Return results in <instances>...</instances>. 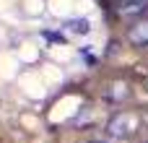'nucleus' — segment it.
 Masks as SVG:
<instances>
[{
  "label": "nucleus",
  "instance_id": "2",
  "mask_svg": "<svg viewBox=\"0 0 148 143\" xmlns=\"http://www.w3.org/2000/svg\"><path fill=\"white\" fill-rule=\"evenodd\" d=\"M127 39H130L133 47H148V18L146 21H138V23L130 29Z\"/></svg>",
  "mask_w": 148,
  "mask_h": 143
},
{
  "label": "nucleus",
  "instance_id": "3",
  "mask_svg": "<svg viewBox=\"0 0 148 143\" xmlns=\"http://www.w3.org/2000/svg\"><path fill=\"white\" fill-rule=\"evenodd\" d=\"M86 143H107V141H86Z\"/></svg>",
  "mask_w": 148,
  "mask_h": 143
},
{
  "label": "nucleus",
  "instance_id": "1",
  "mask_svg": "<svg viewBox=\"0 0 148 143\" xmlns=\"http://www.w3.org/2000/svg\"><path fill=\"white\" fill-rule=\"evenodd\" d=\"M107 130L112 138H130L135 130H138V117L130 115V112H117L109 122H107Z\"/></svg>",
  "mask_w": 148,
  "mask_h": 143
},
{
  "label": "nucleus",
  "instance_id": "4",
  "mask_svg": "<svg viewBox=\"0 0 148 143\" xmlns=\"http://www.w3.org/2000/svg\"><path fill=\"white\" fill-rule=\"evenodd\" d=\"M143 143H148V141H143Z\"/></svg>",
  "mask_w": 148,
  "mask_h": 143
}]
</instances>
